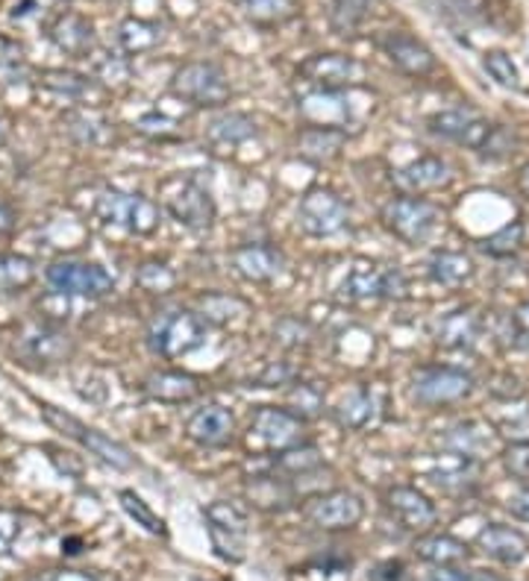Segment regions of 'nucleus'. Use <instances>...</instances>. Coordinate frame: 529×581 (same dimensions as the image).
Instances as JSON below:
<instances>
[{"mask_svg":"<svg viewBox=\"0 0 529 581\" xmlns=\"http://www.w3.org/2000/svg\"><path fill=\"white\" fill-rule=\"evenodd\" d=\"M210 336V324L203 315L189 312V308H174V312H162L148 329V346L162 358H182V355L194 353L206 344Z\"/></svg>","mask_w":529,"mask_h":581,"instance_id":"1","label":"nucleus"},{"mask_svg":"<svg viewBox=\"0 0 529 581\" xmlns=\"http://www.w3.org/2000/svg\"><path fill=\"white\" fill-rule=\"evenodd\" d=\"M203 522L215 555L227 564H241L248 558V508L232 500H215L203 508Z\"/></svg>","mask_w":529,"mask_h":581,"instance_id":"2","label":"nucleus"},{"mask_svg":"<svg viewBox=\"0 0 529 581\" xmlns=\"http://www.w3.org/2000/svg\"><path fill=\"white\" fill-rule=\"evenodd\" d=\"M380 217L391 236L400 238L403 244L418 247L427 244L432 232L439 229L441 209L436 206V203H430V200L403 194V198L398 200H389V203L382 206Z\"/></svg>","mask_w":529,"mask_h":581,"instance_id":"3","label":"nucleus"},{"mask_svg":"<svg viewBox=\"0 0 529 581\" xmlns=\"http://www.w3.org/2000/svg\"><path fill=\"white\" fill-rule=\"evenodd\" d=\"M95 215L106 227L124 229L133 236H150L160 229V206L141 194H127V191H103L95 203Z\"/></svg>","mask_w":529,"mask_h":581,"instance_id":"4","label":"nucleus"},{"mask_svg":"<svg viewBox=\"0 0 529 581\" xmlns=\"http://www.w3.org/2000/svg\"><path fill=\"white\" fill-rule=\"evenodd\" d=\"M45 279L53 288V294L86 296V300H100L115 288V279L106 267L98 262H77V258H62L48 265Z\"/></svg>","mask_w":529,"mask_h":581,"instance_id":"5","label":"nucleus"},{"mask_svg":"<svg viewBox=\"0 0 529 581\" xmlns=\"http://www.w3.org/2000/svg\"><path fill=\"white\" fill-rule=\"evenodd\" d=\"M171 91L198 109H218L230 100L227 74L212 62H189L171 77Z\"/></svg>","mask_w":529,"mask_h":581,"instance_id":"6","label":"nucleus"},{"mask_svg":"<svg viewBox=\"0 0 529 581\" xmlns=\"http://www.w3.org/2000/svg\"><path fill=\"white\" fill-rule=\"evenodd\" d=\"M341 294L348 300H406L410 279L400 267L356 262L341 286Z\"/></svg>","mask_w":529,"mask_h":581,"instance_id":"7","label":"nucleus"},{"mask_svg":"<svg viewBox=\"0 0 529 581\" xmlns=\"http://www.w3.org/2000/svg\"><path fill=\"white\" fill-rule=\"evenodd\" d=\"M348 203L327 188H310L298 203V227L312 238L339 236L348 227Z\"/></svg>","mask_w":529,"mask_h":581,"instance_id":"8","label":"nucleus"},{"mask_svg":"<svg viewBox=\"0 0 529 581\" xmlns=\"http://www.w3.org/2000/svg\"><path fill=\"white\" fill-rule=\"evenodd\" d=\"M250 434L270 453H286L306 441V420L291 408L262 405L250 420Z\"/></svg>","mask_w":529,"mask_h":581,"instance_id":"9","label":"nucleus"},{"mask_svg":"<svg viewBox=\"0 0 529 581\" xmlns=\"http://www.w3.org/2000/svg\"><path fill=\"white\" fill-rule=\"evenodd\" d=\"M474 391V379L465 370L453 367H424L412 376V400L418 405H453L468 400Z\"/></svg>","mask_w":529,"mask_h":581,"instance_id":"10","label":"nucleus"},{"mask_svg":"<svg viewBox=\"0 0 529 581\" xmlns=\"http://www.w3.org/2000/svg\"><path fill=\"white\" fill-rule=\"evenodd\" d=\"M430 132L450 138L456 144H465V148L477 150L480 156H486L497 127L482 118L480 112H474V109H444V112H436L430 118Z\"/></svg>","mask_w":529,"mask_h":581,"instance_id":"11","label":"nucleus"},{"mask_svg":"<svg viewBox=\"0 0 529 581\" xmlns=\"http://www.w3.org/2000/svg\"><path fill=\"white\" fill-rule=\"evenodd\" d=\"M303 514L315 529L348 532V529H356L365 517V503L353 491H327L312 496Z\"/></svg>","mask_w":529,"mask_h":581,"instance_id":"12","label":"nucleus"},{"mask_svg":"<svg viewBox=\"0 0 529 581\" xmlns=\"http://www.w3.org/2000/svg\"><path fill=\"white\" fill-rule=\"evenodd\" d=\"M165 212H168L180 227L191 229V232L210 229L215 215H218L212 194L203 186H198L194 179H180V182H177V188L165 198Z\"/></svg>","mask_w":529,"mask_h":581,"instance_id":"13","label":"nucleus"},{"mask_svg":"<svg viewBox=\"0 0 529 581\" xmlns=\"http://www.w3.org/2000/svg\"><path fill=\"white\" fill-rule=\"evenodd\" d=\"M15 353H18L27 365L53 367L62 365L65 358H71L74 341H71L68 332H62L56 326H30V329H24L18 341H15Z\"/></svg>","mask_w":529,"mask_h":581,"instance_id":"14","label":"nucleus"},{"mask_svg":"<svg viewBox=\"0 0 529 581\" xmlns=\"http://www.w3.org/2000/svg\"><path fill=\"white\" fill-rule=\"evenodd\" d=\"M300 77L315 91H341L362 79V65L344 53H315L300 65Z\"/></svg>","mask_w":529,"mask_h":581,"instance_id":"15","label":"nucleus"},{"mask_svg":"<svg viewBox=\"0 0 529 581\" xmlns=\"http://www.w3.org/2000/svg\"><path fill=\"white\" fill-rule=\"evenodd\" d=\"M450 179H453V170L441 156H420L391 174L394 188L403 191V194H410V198H420L427 191H439V188L450 186Z\"/></svg>","mask_w":529,"mask_h":581,"instance_id":"16","label":"nucleus"},{"mask_svg":"<svg viewBox=\"0 0 529 581\" xmlns=\"http://www.w3.org/2000/svg\"><path fill=\"white\" fill-rule=\"evenodd\" d=\"M380 48L386 50L394 65L410 77H430L432 71L439 68L436 53H432L424 41H418L410 33H386L380 39Z\"/></svg>","mask_w":529,"mask_h":581,"instance_id":"17","label":"nucleus"},{"mask_svg":"<svg viewBox=\"0 0 529 581\" xmlns=\"http://www.w3.org/2000/svg\"><path fill=\"white\" fill-rule=\"evenodd\" d=\"M386 503H389L391 514L398 517L403 529L410 532H430L436 526V505L418 491V488H410V484H398L386 493Z\"/></svg>","mask_w":529,"mask_h":581,"instance_id":"18","label":"nucleus"},{"mask_svg":"<svg viewBox=\"0 0 529 581\" xmlns=\"http://www.w3.org/2000/svg\"><path fill=\"white\" fill-rule=\"evenodd\" d=\"M232 267L241 279L265 286L286 270V256H282V250L270 244H244L232 253Z\"/></svg>","mask_w":529,"mask_h":581,"instance_id":"19","label":"nucleus"},{"mask_svg":"<svg viewBox=\"0 0 529 581\" xmlns=\"http://www.w3.org/2000/svg\"><path fill=\"white\" fill-rule=\"evenodd\" d=\"M236 417L224 405H203L186 420V434L198 446H224L232 441Z\"/></svg>","mask_w":529,"mask_h":581,"instance_id":"20","label":"nucleus"},{"mask_svg":"<svg viewBox=\"0 0 529 581\" xmlns=\"http://www.w3.org/2000/svg\"><path fill=\"white\" fill-rule=\"evenodd\" d=\"M50 39L74 60H89V53L95 50V27L77 12H65L50 24Z\"/></svg>","mask_w":529,"mask_h":581,"instance_id":"21","label":"nucleus"},{"mask_svg":"<svg viewBox=\"0 0 529 581\" xmlns=\"http://www.w3.org/2000/svg\"><path fill=\"white\" fill-rule=\"evenodd\" d=\"M248 500L262 511H286L291 505L298 503V488L291 482L289 476L282 473H268V476H253L244 484Z\"/></svg>","mask_w":529,"mask_h":581,"instance_id":"22","label":"nucleus"},{"mask_svg":"<svg viewBox=\"0 0 529 581\" xmlns=\"http://www.w3.org/2000/svg\"><path fill=\"white\" fill-rule=\"evenodd\" d=\"M477 546L500 564H518L529 555L527 534L512 529V526H500V522H491L477 534Z\"/></svg>","mask_w":529,"mask_h":581,"instance_id":"23","label":"nucleus"},{"mask_svg":"<svg viewBox=\"0 0 529 581\" xmlns=\"http://www.w3.org/2000/svg\"><path fill=\"white\" fill-rule=\"evenodd\" d=\"M298 112L310 127L344 129L350 121V109L339 91H312L300 100Z\"/></svg>","mask_w":529,"mask_h":581,"instance_id":"24","label":"nucleus"},{"mask_svg":"<svg viewBox=\"0 0 529 581\" xmlns=\"http://www.w3.org/2000/svg\"><path fill=\"white\" fill-rule=\"evenodd\" d=\"M144 394L150 400H156V403H191L200 394V379L191 374H182V370H160V374H150L144 379Z\"/></svg>","mask_w":529,"mask_h":581,"instance_id":"25","label":"nucleus"},{"mask_svg":"<svg viewBox=\"0 0 529 581\" xmlns=\"http://www.w3.org/2000/svg\"><path fill=\"white\" fill-rule=\"evenodd\" d=\"M415 555L420 561L432 564V567H456V564L468 561L470 546L459 538H453V534L427 532L415 541Z\"/></svg>","mask_w":529,"mask_h":581,"instance_id":"26","label":"nucleus"},{"mask_svg":"<svg viewBox=\"0 0 529 581\" xmlns=\"http://www.w3.org/2000/svg\"><path fill=\"white\" fill-rule=\"evenodd\" d=\"M480 317L474 315L470 308H459V312H450L448 317H441L439 329H436V341L444 350H470L480 341Z\"/></svg>","mask_w":529,"mask_h":581,"instance_id":"27","label":"nucleus"},{"mask_svg":"<svg viewBox=\"0 0 529 581\" xmlns=\"http://www.w3.org/2000/svg\"><path fill=\"white\" fill-rule=\"evenodd\" d=\"M348 141V132L344 129H330V127H306L300 132V156L310 159L315 165H324V162H332V159L341 156V148Z\"/></svg>","mask_w":529,"mask_h":581,"instance_id":"28","label":"nucleus"},{"mask_svg":"<svg viewBox=\"0 0 529 581\" xmlns=\"http://www.w3.org/2000/svg\"><path fill=\"white\" fill-rule=\"evenodd\" d=\"M474 262L465 253H453V250H441L436 256L430 258V265H427V274L436 286L441 288H462L465 282L474 279Z\"/></svg>","mask_w":529,"mask_h":581,"instance_id":"29","label":"nucleus"},{"mask_svg":"<svg viewBox=\"0 0 529 581\" xmlns=\"http://www.w3.org/2000/svg\"><path fill=\"white\" fill-rule=\"evenodd\" d=\"M336 424L341 429H348V432H362V429H368L370 420L377 417V400L370 394L368 388H356V391H350L341 405L336 408Z\"/></svg>","mask_w":529,"mask_h":581,"instance_id":"30","label":"nucleus"},{"mask_svg":"<svg viewBox=\"0 0 529 581\" xmlns=\"http://www.w3.org/2000/svg\"><path fill=\"white\" fill-rule=\"evenodd\" d=\"M427 479L444 493H470L477 488V458L456 455V462L441 464L439 470H432Z\"/></svg>","mask_w":529,"mask_h":581,"instance_id":"31","label":"nucleus"},{"mask_svg":"<svg viewBox=\"0 0 529 581\" xmlns=\"http://www.w3.org/2000/svg\"><path fill=\"white\" fill-rule=\"evenodd\" d=\"M253 136H256V121L241 115V112L221 115L206 127V141L212 148H236V144H244Z\"/></svg>","mask_w":529,"mask_h":581,"instance_id":"32","label":"nucleus"},{"mask_svg":"<svg viewBox=\"0 0 529 581\" xmlns=\"http://www.w3.org/2000/svg\"><path fill=\"white\" fill-rule=\"evenodd\" d=\"M77 441H80L91 455H98L100 462L115 467V470H133V467H136V455L124 444H118V441H112L110 434L98 432V429H89V426H86Z\"/></svg>","mask_w":529,"mask_h":581,"instance_id":"33","label":"nucleus"},{"mask_svg":"<svg viewBox=\"0 0 529 581\" xmlns=\"http://www.w3.org/2000/svg\"><path fill=\"white\" fill-rule=\"evenodd\" d=\"M36 265L33 258L18 253H0V296L21 294L36 282Z\"/></svg>","mask_w":529,"mask_h":581,"instance_id":"34","label":"nucleus"},{"mask_svg":"<svg viewBox=\"0 0 529 581\" xmlns=\"http://www.w3.org/2000/svg\"><path fill=\"white\" fill-rule=\"evenodd\" d=\"M68 132L74 136V141L80 144H89V148H100V144H110L112 141V127L110 121L98 115V112H89V109H80V112H71L68 115Z\"/></svg>","mask_w":529,"mask_h":581,"instance_id":"35","label":"nucleus"},{"mask_svg":"<svg viewBox=\"0 0 529 581\" xmlns=\"http://www.w3.org/2000/svg\"><path fill=\"white\" fill-rule=\"evenodd\" d=\"M241 10L256 27H282L298 15V3L294 0H244Z\"/></svg>","mask_w":529,"mask_h":581,"instance_id":"36","label":"nucleus"},{"mask_svg":"<svg viewBox=\"0 0 529 581\" xmlns=\"http://www.w3.org/2000/svg\"><path fill=\"white\" fill-rule=\"evenodd\" d=\"M162 33L156 24H148L141 18H127L118 27V45L127 53H144V50H153L160 45Z\"/></svg>","mask_w":529,"mask_h":581,"instance_id":"37","label":"nucleus"},{"mask_svg":"<svg viewBox=\"0 0 529 581\" xmlns=\"http://www.w3.org/2000/svg\"><path fill=\"white\" fill-rule=\"evenodd\" d=\"M320 467H324V458H320V453L315 446L300 444L286 450V453H277V470H280L282 476H289V479L315 473Z\"/></svg>","mask_w":529,"mask_h":581,"instance_id":"38","label":"nucleus"},{"mask_svg":"<svg viewBox=\"0 0 529 581\" xmlns=\"http://www.w3.org/2000/svg\"><path fill=\"white\" fill-rule=\"evenodd\" d=\"M121 508L127 511V517L130 520H136V526H141L144 532L156 534V538H168V526H165V520H162L160 514L153 511L144 500H141L139 493L136 491H121Z\"/></svg>","mask_w":529,"mask_h":581,"instance_id":"39","label":"nucleus"},{"mask_svg":"<svg viewBox=\"0 0 529 581\" xmlns=\"http://www.w3.org/2000/svg\"><path fill=\"white\" fill-rule=\"evenodd\" d=\"M244 312H248V306L241 303L239 296L210 294L200 300V315L206 324H230L232 317H241Z\"/></svg>","mask_w":529,"mask_h":581,"instance_id":"40","label":"nucleus"},{"mask_svg":"<svg viewBox=\"0 0 529 581\" xmlns=\"http://www.w3.org/2000/svg\"><path fill=\"white\" fill-rule=\"evenodd\" d=\"M520 244H524V224L520 220H512V224H506L497 232H491L489 238H482V250L494 258L515 256Z\"/></svg>","mask_w":529,"mask_h":581,"instance_id":"41","label":"nucleus"},{"mask_svg":"<svg viewBox=\"0 0 529 581\" xmlns=\"http://www.w3.org/2000/svg\"><path fill=\"white\" fill-rule=\"evenodd\" d=\"M45 89H50L53 94H60L65 100H83L91 94V83L86 77H77V74H65V71H50L41 77Z\"/></svg>","mask_w":529,"mask_h":581,"instance_id":"42","label":"nucleus"},{"mask_svg":"<svg viewBox=\"0 0 529 581\" xmlns=\"http://www.w3.org/2000/svg\"><path fill=\"white\" fill-rule=\"evenodd\" d=\"M374 0H332V27L339 33H353L370 15Z\"/></svg>","mask_w":529,"mask_h":581,"instance_id":"43","label":"nucleus"},{"mask_svg":"<svg viewBox=\"0 0 529 581\" xmlns=\"http://www.w3.org/2000/svg\"><path fill=\"white\" fill-rule=\"evenodd\" d=\"M136 286H139L141 291H148V294H168L171 288L177 286V274H174L168 265L150 262V265H141L139 270H136Z\"/></svg>","mask_w":529,"mask_h":581,"instance_id":"44","label":"nucleus"},{"mask_svg":"<svg viewBox=\"0 0 529 581\" xmlns=\"http://www.w3.org/2000/svg\"><path fill=\"white\" fill-rule=\"evenodd\" d=\"M289 405H291V412L300 414L303 420H306V417H315V414L324 408V388H320V382L294 384L289 394Z\"/></svg>","mask_w":529,"mask_h":581,"instance_id":"45","label":"nucleus"},{"mask_svg":"<svg viewBox=\"0 0 529 581\" xmlns=\"http://www.w3.org/2000/svg\"><path fill=\"white\" fill-rule=\"evenodd\" d=\"M486 71L491 74V79H497L500 86H506V89H518L520 86L518 68H515L509 53H503V50H489L486 53Z\"/></svg>","mask_w":529,"mask_h":581,"instance_id":"46","label":"nucleus"},{"mask_svg":"<svg viewBox=\"0 0 529 581\" xmlns=\"http://www.w3.org/2000/svg\"><path fill=\"white\" fill-rule=\"evenodd\" d=\"M136 129H139L141 136H148V138H177L180 136L177 124H174L171 118H165V115H160V112L141 115V118L136 121Z\"/></svg>","mask_w":529,"mask_h":581,"instance_id":"47","label":"nucleus"},{"mask_svg":"<svg viewBox=\"0 0 529 581\" xmlns=\"http://www.w3.org/2000/svg\"><path fill=\"white\" fill-rule=\"evenodd\" d=\"M274 341H280L286 350H300V346L310 344V326L289 317V320H282V324L274 329Z\"/></svg>","mask_w":529,"mask_h":581,"instance_id":"48","label":"nucleus"},{"mask_svg":"<svg viewBox=\"0 0 529 581\" xmlns=\"http://www.w3.org/2000/svg\"><path fill=\"white\" fill-rule=\"evenodd\" d=\"M41 417H45L53 429H60L62 434L74 438V441H77L83 429H86V424H80L77 417H71V414L60 412V408H53V405H41Z\"/></svg>","mask_w":529,"mask_h":581,"instance_id":"49","label":"nucleus"},{"mask_svg":"<svg viewBox=\"0 0 529 581\" xmlns=\"http://www.w3.org/2000/svg\"><path fill=\"white\" fill-rule=\"evenodd\" d=\"M21 532V517L10 508H0V555L10 550L12 541L18 538Z\"/></svg>","mask_w":529,"mask_h":581,"instance_id":"50","label":"nucleus"},{"mask_svg":"<svg viewBox=\"0 0 529 581\" xmlns=\"http://www.w3.org/2000/svg\"><path fill=\"white\" fill-rule=\"evenodd\" d=\"M506 467L512 476L518 479H529V444H515L506 455Z\"/></svg>","mask_w":529,"mask_h":581,"instance_id":"51","label":"nucleus"},{"mask_svg":"<svg viewBox=\"0 0 529 581\" xmlns=\"http://www.w3.org/2000/svg\"><path fill=\"white\" fill-rule=\"evenodd\" d=\"M512 338H518L520 346H529V303L515 308V315H512Z\"/></svg>","mask_w":529,"mask_h":581,"instance_id":"52","label":"nucleus"},{"mask_svg":"<svg viewBox=\"0 0 529 581\" xmlns=\"http://www.w3.org/2000/svg\"><path fill=\"white\" fill-rule=\"evenodd\" d=\"M406 579V567L403 561H382L374 567L370 572V581H403Z\"/></svg>","mask_w":529,"mask_h":581,"instance_id":"53","label":"nucleus"},{"mask_svg":"<svg viewBox=\"0 0 529 581\" xmlns=\"http://www.w3.org/2000/svg\"><path fill=\"white\" fill-rule=\"evenodd\" d=\"M30 581H98L91 572L86 570H48L33 576Z\"/></svg>","mask_w":529,"mask_h":581,"instance_id":"54","label":"nucleus"},{"mask_svg":"<svg viewBox=\"0 0 529 581\" xmlns=\"http://www.w3.org/2000/svg\"><path fill=\"white\" fill-rule=\"evenodd\" d=\"M509 511L512 517H518V520L529 522V488H520L518 493H512L509 496Z\"/></svg>","mask_w":529,"mask_h":581,"instance_id":"55","label":"nucleus"},{"mask_svg":"<svg viewBox=\"0 0 529 581\" xmlns=\"http://www.w3.org/2000/svg\"><path fill=\"white\" fill-rule=\"evenodd\" d=\"M430 581H474V572H465L459 567H436L430 572Z\"/></svg>","mask_w":529,"mask_h":581,"instance_id":"56","label":"nucleus"},{"mask_svg":"<svg viewBox=\"0 0 529 581\" xmlns=\"http://www.w3.org/2000/svg\"><path fill=\"white\" fill-rule=\"evenodd\" d=\"M0 62H3V65L21 62V48L15 45V41L3 39V36H0Z\"/></svg>","mask_w":529,"mask_h":581,"instance_id":"57","label":"nucleus"},{"mask_svg":"<svg viewBox=\"0 0 529 581\" xmlns=\"http://www.w3.org/2000/svg\"><path fill=\"white\" fill-rule=\"evenodd\" d=\"M12 227H15V215H12V209L0 203V236H7Z\"/></svg>","mask_w":529,"mask_h":581,"instance_id":"58","label":"nucleus"},{"mask_svg":"<svg viewBox=\"0 0 529 581\" xmlns=\"http://www.w3.org/2000/svg\"><path fill=\"white\" fill-rule=\"evenodd\" d=\"M518 188H520V194L529 200V165H524L518 174Z\"/></svg>","mask_w":529,"mask_h":581,"instance_id":"59","label":"nucleus"},{"mask_svg":"<svg viewBox=\"0 0 529 581\" xmlns=\"http://www.w3.org/2000/svg\"><path fill=\"white\" fill-rule=\"evenodd\" d=\"M62 552H65V555H77V552H80V541H74V538H71V541H62Z\"/></svg>","mask_w":529,"mask_h":581,"instance_id":"60","label":"nucleus"},{"mask_svg":"<svg viewBox=\"0 0 529 581\" xmlns=\"http://www.w3.org/2000/svg\"><path fill=\"white\" fill-rule=\"evenodd\" d=\"M3 138H7V129H3V124H0V144H3Z\"/></svg>","mask_w":529,"mask_h":581,"instance_id":"61","label":"nucleus"},{"mask_svg":"<svg viewBox=\"0 0 529 581\" xmlns=\"http://www.w3.org/2000/svg\"><path fill=\"white\" fill-rule=\"evenodd\" d=\"M191 581H206V579H191Z\"/></svg>","mask_w":529,"mask_h":581,"instance_id":"62","label":"nucleus"}]
</instances>
